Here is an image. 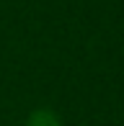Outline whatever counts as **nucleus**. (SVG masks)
Listing matches in <instances>:
<instances>
[{
  "mask_svg": "<svg viewBox=\"0 0 124 126\" xmlns=\"http://www.w3.org/2000/svg\"><path fill=\"white\" fill-rule=\"evenodd\" d=\"M23 126H65V124H62V116L54 108L39 106L34 111H29V116L23 118Z\"/></svg>",
  "mask_w": 124,
  "mask_h": 126,
  "instance_id": "1",
  "label": "nucleus"
}]
</instances>
